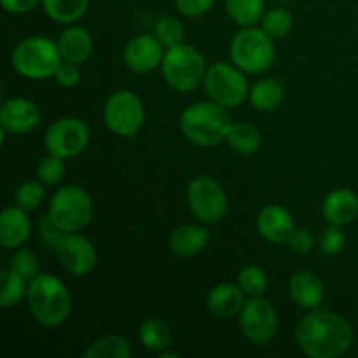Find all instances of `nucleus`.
<instances>
[{
	"instance_id": "obj_1",
	"label": "nucleus",
	"mask_w": 358,
	"mask_h": 358,
	"mask_svg": "<svg viewBox=\"0 0 358 358\" xmlns=\"http://www.w3.org/2000/svg\"><path fill=\"white\" fill-rule=\"evenodd\" d=\"M353 329L341 315L329 310H311L301 318L296 331L301 352L310 358H338L353 345Z\"/></svg>"
},
{
	"instance_id": "obj_2",
	"label": "nucleus",
	"mask_w": 358,
	"mask_h": 358,
	"mask_svg": "<svg viewBox=\"0 0 358 358\" xmlns=\"http://www.w3.org/2000/svg\"><path fill=\"white\" fill-rule=\"evenodd\" d=\"M28 310L35 322L45 327L65 324L72 311V297L65 283L55 275L41 273L28 283Z\"/></svg>"
},
{
	"instance_id": "obj_3",
	"label": "nucleus",
	"mask_w": 358,
	"mask_h": 358,
	"mask_svg": "<svg viewBox=\"0 0 358 358\" xmlns=\"http://www.w3.org/2000/svg\"><path fill=\"white\" fill-rule=\"evenodd\" d=\"M231 115L226 107L215 101H199L182 112L180 129L189 142L201 147H212L226 140Z\"/></svg>"
},
{
	"instance_id": "obj_4",
	"label": "nucleus",
	"mask_w": 358,
	"mask_h": 358,
	"mask_svg": "<svg viewBox=\"0 0 358 358\" xmlns=\"http://www.w3.org/2000/svg\"><path fill=\"white\" fill-rule=\"evenodd\" d=\"M63 62L58 44L48 37H28L14 48L10 55L13 69L27 79L55 77L56 69Z\"/></svg>"
},
{
	"instance_id": "obj_5",
	"label": "nucleus",
	"mask_w": 358,
	"mask_h": 358,
	"mask_svg": "<svg viewBox=\"0 0 358 358\" xmlns=\"http://www.w3.org/2000/svg\"><path fill=\"white\" fill-rule=\"evenodd\" d=\"M161 70L168 86L180 93H189L205 80L208 69L201 52L182 42L173 48H168L161 63Z\"/></svg>"
},
{
	"instance_id": "obj_6",
	"label": "nucleus",
	"mask_w": 358,
	"mask_h": 358,
	"mask_svg": "<svg viewBox=\"0 0 358 358\" xmlns=\"http://www.w3.org/2000/svg\"><path fill=\"white\" fill-rule=\"evenodd\" d=\"M229 55L240 70L261 73L275 62V44L262 28L243 27L231 41Z\"/></svg>"
},
{
	"instance_id": "obj_7",
	"label": "nucleus",
	"mask_w": 358,
	"mask_h": 358,
	"mask_svg": "<svg viewBox=\"0 0 358 358\" xmlns=\"http://www.w3.org/2000/svg\"><path fill=\"white\" fill-rule=\"evenodd\" d=\"M48 215L63 233H79L93 219L91 196L79 185H65L52 194Z\"/></svg>"
},
{
	"instance_id": "obj_8",
	"label": "nucleus",
	"mask_w": 358,
	"mask_h": 358,
	"mask_svg": "<svg viewBox=\"0 0 358 358\" xmlns=\"http://www.w3.org/2000/svg\"><path fill=\"white\" fill-rule=\"evenodd\" d=\"M203 84L210 100L226 108L238 107L248 100L250 94V86L245 79L243 70L238 69L234 63L229 65V63L217 62L210 65Z\"/></svg>"
},
{
	"instance_id": "obj_9",
	"label": "nucleus",
	"mask_w": 358,
	"mask_h": 358,
	"mask_svg": "<svg viewBox=\"0 0 358 358\" xmlns=\"http://www.w3.org/2000/svg\"><path fill=\"white\" fill-rule=\"evenodd\" d=\"M145 110L143 103L133 91L121 90L108 96L103 107V121L117 136L131 138L142 129Z\"/></svg>"
},
{
	"instance_id": "obj_10",
	"label": "nucleus",
	"mask_w": 358,
	"mask_h": 358,
	"mask_svg": "<svg viewBox=\"0 0 358 358\" xmlns=\"http://www.w3.org/2000/svg\"><path fill=\"white\" fill-rule=\"evenodd\" d=\"M187 201L192 215L201 224L212 226L227 213V196L222 185L212 177H196L187 187Z\"/></svg>"
},
{
	"instance_id": "obj_11",
	"label": "nucleus",
	"mask_w": 358,
	"mask_h": 358,
	"mask_svg": "<svg viewBox=\"0 0 358 358\" xmlns=\"http://www.w3.org/2000/svg\"><path fill=\"white\" fill-rule=\"evenodd\" d=\"M241 332L250 345L264 346L278 331V315L273 304L262 296L250 297L240 313Z\"/></svg>"
},
{
	"instance_id": "obj_12",
	"label": "nucleus",
	"mask_w": 358,
	"mask_h": 358,
	"mask_svg": "<svg viewBox=\"0 0 358 358\" xmlns=\"http://www.w3.org/2000/svg\"><path fill=\"white\" fill-rule=\"evenodd\" d=\"M90 143V128L79 117H62L45 131V149L62 159L79 156Z\"/></svg>"
},
{
	"instance_id": "obj_13",
	"label": "nucleus",
	"mask_w": 358,
	"mask_h": 358,
	"mask_svg": "<svg viewBox=\"0 0 358 358\" xmlns=\"http://www.w3.org/2000/svg\"><path fill=\"white\" fill-rule=\"evenodd\" d=\"M55 252L62 268L70 275L84 276L96 268V250L93 243L80 234L66 233Z\"/></svg>"
},
{
	"instance_id": "obj_14",
	"label": "nucleus",
	"mask_w": 358,
	"mask_h": 358,
	"mask_svg": "<svg viewBox=\"0 0 358 358\" xmlns=\"http://www.w3.org/2000/svg\"><path fill=\"white\" fill-rule=\"evenodd\" d=\"M164 45L154 35L133 37L124 48V63L129 70L147 73L161 66L164 58Z\"/></svg>"
},
{
	"instance_id": "obj_15",
	"label": "nucleus",
	"mask_w": 358,
	"mask_h": 358,
	"mask_svg": "<svg viewBox=\"0 0 358 358\" xmlns=\"http://www.w3.org/2000/svg\"><path fill=\"white\" fill-rule=\"evenodd\" d=\"M41 108L28 98H10L0 108V126L3 131L23 135L41 122Z\"/></svg>"
},
{
	"instance_id": "obj_16",
	"label": "nucleus",
	"mask_w": 358,
	"mask_h": 358,
	"mask_svg": "<svg viewBox=\"0 0 358 358\" xmlns=\"http://www.w3.org/2000/svg\"><path fill=\"white\" fill-rule=\"evenodd\" d=\"M257 231L264 240L271 243H287L296 231L292 215L280 205H268L259 212Z\"/></svg>"
},
{
	"instance_id": "obj_17",
	"label": "nucleus",
	"mask_w": 358,
	"mask_h": 358,
	"mask_svg": "<svg viewBox=\"0 0 358 358\" xmlns=\"http://www.w3.org/2000/svg\"><path fill=\"white\" fill-rule=\"evenodd\" d=\"M245 296L247 294L241 290L238 283H219L206 296V308H208L213 317L229 320V318H234L236 315L241 313L245 303H247Z\"/></svg>"
},
{
	"instance_id": "obj_18",
	"label": "nucleus",
	"mask_w": 358,
	"mask_h": 358,
	"mask_svg": "<svg viewBox=\"0 0 358 358\" xmlns=\"http://www.w3.org/2000/svg\"><path fill=\"white\" fill-rule=\"evenodd\" d=\"M322 213L331 226H346L353 222L358 215V196L352 189H334L325 196Z\"/></svg>"
},
{
	"instance_id": "obj_19",
	"label": "nucleus",
	"mask_w": 358,
	"mask_h": 358,
	"mask_svg": "<svg viewBox=\"0 0 358 358\" xmlns=\"http://www.w3.org/2000/svg\"><path fill=\"white\" fill-rule=\"evenodd\" d=\"M31 234V222L27 210L9 206L0 215V245L7 250L23 247Z\"/></svg>"
},
{
	"instance_id": "obj_20",
	"label": "nucleus",
	"mask_w": 358,
	"mask_h": 358,
	"mask_svg": "<svg viewBox=\"0 0 358 358\" xmlns=\"http://www.w3.org/2000/svg\"><path fill=\"white\" fill-rule=\"evenodd\" d=\"M289 294L297 306L304 310H317L325 297V285L311 271H299L290 278Z\"/></svg>"
},
{
	"instance_id": "obj_21",
	"label": "nucleus",
	"mask_w": 358,
	"mask_h": 358,
	"mask_svg": "<svg viewBox=\"0 0 358 358\" xmlns=\"http://www.w3.org/2000/svg\"><path fill=\"white\" fill-rule=\"evenodd\" d=\"M58 48L62 52V58L65 62L80 63L86 62L93 51V38L90 31L83 27H69L63 30V34L58 38Z\"/></svg>"
},
{
	"instance_id": "obj_22",
	"label": "nucleus",
	"mask_w": 358,
	"mask_h": 358,
	"mask_svg": "<svg viewBox=\"0 0 358 358\" xmlns=\"http://www.w3.org/2000/svg\"><path fill=\"white\" fill-rule=\"evenodd\" d=\"M210 233L206 227L196 224H185L177 227L170 236V248L178 257H192L206 247Z\"/></svg>"
},
{
	"instance_id": "obj_23",
	"label": "nucleus",
	"mask_w": 358,
	"mask_h": 358,
	"mask_svg": "<svg viewBox=\"0 0 358 358\" xmlns=\"http://www.w3.org/2000/svg\"><path fill=\"white\" fill-rule=\"evenodd\" d=\"M252 107L261 112H271L285 100V86L276 79H261L252 86L248 94Z\"/></svg>"
},
{
	"instance_id": "obj_24",
	"label": "nucleus",
	"mask_w": 358,
	"mask_h": 358,
	"mask_svg": "<svg viewBox=\"0 0 358 358\" xmlns=\"http://www.w3.org/2000/svg\"><path fill=\"white\" fill-rule=\"evenodd\" d=\"M226 142L231 147V150L248 156V154L257 152L259 147H261V133L255 126L248 124V122H233L229 131H227Z\"/></svg>"
},
{
	"instance_id": "obj_25",
	"label": "nucleus",
	"mask_w": 358,
	"mask_h": 358,
	"mask_svg": "<svg viewBox=\"0 0 358 358\" xmlns=\"http://www.w3.org/2000/svg\"><path fill=\"white\" fill-rule=\"evenodd\" d=\"M227 16L238 27H255L264 17V0H226Z\"/></svg>"
},
{
	"instance_id": "obj_26",
	"label": "nucleus",
	"mask_w": 358,
	"mask_h": 358,
	"mask_svg": "<svg viewBox=\"0 0 358 358\" xmlns=\"http://www.w3.org/2000/svg\"><path fill=\"white\" fill-rule=\"evenodd\" d=\"M48 16L56 23H76L87 10L90 0H42Z\"/></svg>"
},
{
	"instance_id": "obj_27",
	"label": "nucleus",
	"mask_w": 358,
	"mask_h": 358,
	"mask_svg": "<svg viewBox=\"0 0 358 358\" xmlns=\"http://www.w3.org/2000/svg\"><path fill=\"white\" fill-rule=\"evenodd\" d=\"M0 283H2L0 285V306L13 308L27 296V283L30 282L17 271L7 268L0 273Z\"/></svg>"
},
{
	"instance_id": "obj_28",
	"label": "nucleus",
	"mask_w": 358,
	"mask_h": 358,
	"mask_svg": "<svg viewBox=\"0 0 358 358\" xmlns=\"http://www.w3.org/2000/svg\"><path fill=\"white\" fill-rule=\"evenodd\" d=\"M140 341L150 352H163L171 343V331L159 318H149L140 325Z\"/></svg>"
},
{
	"instance_id": "obj_29",
	"label": "nucleus",
	"mask_w": 358,
	"mask_h": 358,
	"mask_svg": "<svg viewBox=\"0 0 358 358\" xmlns=\"http://www.w3.org/2000/svg\"><path fill=\"white\" fill-rule=\"evenodd\" d=\"M133 355L131 345L121 336H105L96 339L84 352L86 358H129Z\"/></svg>"
},
{
	"instance_id": "obj_30",
	"label": "nucleus",
	"mask_w": 358,
	"mask_h": 358,
	"mask_svg": "<svg viewBox=\"0 0 358 358\" xmlns=\"http://www.w3.org/2000/svg\"><path fill=\"white\" fill-rule=\"evenodd\" d=\"M292 14L287 9H271L264 14L261 20V28L275 41V38H283L292 28Z\"/></svg>"
},
{
	"instance_id": "obj_31",
	"label": "nucleus",
	"mask_w": 358,
	"mask_h": 358,
	"mask_svg": "<svg viewBox=\"0 0 358 358\" xmlns=\"http://www.w3.org/2000/svg\"><path fill=\"white\" fill-rule=\"evenodd\" d=\"M238 285L248 297L264 296L268 289V276L259 266H245L238 275Z\"/></svg>"
},
{
	"instance_id": "obj_32",
	"label": "nucleus",
	"mask_w": 358,
	"mask_h": 358,
	"mask_svg": "<svg viewBox=\"0 0 358 358\" xmlns=\"http://www.w3.org/2000/svg\"><path fill=\"white\" fill-rule=\"evenodd\" d=\"M154 34L159 38L161 44L164 48H173V45H178L184 42V24L180 23V20L175 16H163L156 23V28H154Z\"/></svg>"
},
{
	"instance_id": "obj_33",
	"label": "nucleus",
	"mask_w": 358,
	"mask_h": 358,
	"mask_svg": "<svg viewBox=\"0 0 358 358\" xmlns=\"http://www.w3.org/2000/svg\"><path fill=\"white\" fill-rule=\"evenodd\" d=\"M9 268L20 273L21 276H24L28 282H31V280H35L41 275L37 255H35L30 248H17V250L14 252L13 257H10Z\"/></svg>"
},
{
	"instance_id": "obj_34",
	"label": "nucleus",
	"mask_w": 358,
	"mask_h": 358,
	"mask_svg": "<svg viewBox=\"0 0 358 358\" xmlns=\"http://www.w3.org/2000/svg\"><path fill=\"white\" fill-rule=\"evenodd\" d=\"M14 199H16V205L20 208L27 210H35L44 199V185H42L41 180H27L17 187L16 194H14Z\"/></svg>"
},
{
	"instance_id": "obj_35",
	"label": "nucleus",
	"mask_w": 358,
	"mask_h": 358,
	"mask_svg": "<svg viewBox=\"0 0 358 358\" xmlns=\"http://www.w3.org/2000/svg\"><path fill=\"white\" fill-rule=\"evenodd\" d=\"M65 177V164L63 159L58 156H49L42 157L37 164V178L44 185H56L63 180Z\"/></svg>"
},
{
	"instance_id": "obj_36",
	"label": "nucleus",
	"mask_w": 358,
	"mask_h": 358,
	"mask_svg": "<svg viewBox=\"0 0 358 358\" xmlns=\"http://www.w3.org/2000/svg\"><path fill=\"white\" fill-rule=\"evenodd\" d=\"M346 245V236L339 226H329L318 240V248L325 255H338L341 254Z\"/></svg>"
},
{
	"instance_id": "obj_37",
	"label": "nucleus",
	"mask_w": 358,
	"mask_h": 358,
	"mask_svg": "<svg viewBox=\"0 0 358 358\" xmlns=\"http://www.w3.org/2000/svg\"><path fill=\"white\" fill-rule=\"evenodd\" d=\"M37 231H38V240H41L45 247L51 248V250H56V248H58V245L62 243L63 236L66 234L63 233V231L59 229L51 219H49V215L41 217V219L37 220Z\"/></svg>"
},
{
	"instance_id": "obj_38",
	"label": "nucleus",
	"mask_w": 358,
	"mask_h": 358,
	"mask_svg": "<svg viewBox=\"0 0 358 358\" xmlns=\"http://www.w3.org/2000/svg\"><path fill=\"white\" fill-rule=\"evenodd\" d=\"M175 6L182 16L199 17L212 10V7L215 6V0H175Z\"/></svg>"
},
{
	"instance_id": "obj_39",
	"label": "nucleus",
	"mask_w": 358,
	"mask_h": 358,
	"mask_svg": "<svg viewBox=\"0 0 358 358\" xmlns=\"http://www.w3.org/2000/svg\"><path fill=\"white\" fill-rule=\"evenodd\" d=\"M55 79H56V83L63 87L77 86L80 80L79 66H77L76 63H70V62H65V59H63V62L59 63L58 69H56Z\"/></svg>"
},
{
	"instance_id": "obj_40",
	"label": "nucleus",
	"mask_w": 358,
	"mask_h": 358,
	"mask_svg": "<svg viewBox=\"0 0 358 358\" xmlns=\"http://www.w3.org/2000/svg\"><path fill=\"white\" fill-rule=\"evenodd\" d=\"M287 245L290 247V250L296 252V254H310L315 247V238L313 234L308 229H297L292 233L290 240L287 241Z\"/></svg>"
},
{
	"instance_id": "obj_41",
	"label": "nucleus",
	"mask_w": 358,
	"mask_h": 358,
	"mask_svg": "<svg viewBox=\"0 0 358 358\" xmlns=\"http://www.w3.org/2000/svg\"><path fill=\"white\" fill-rule=\"evenodd\" d=\"M2 7L10 14H24L30 13L31 9H35L41 0H0Z\"/></svg>"
},
{
	"instance_id": "obj_42",
	"label": "nucleus",
	"mask_w": 358,
	"mask_h": 358,
	"mask_svg": "<svg viewBox=\"0 0 358 358\" xmlns=\"http://www.w3.org/2000/svg\"><path fill=\"white\" fill-rule=\"evenodd\" d=\"M180 355L178 353H173V352H161L159 353V358H178Z\"/></svg>"
},
{
	"instance_id": "obj_43",
	"label": "nucleus",
	"mask_w": 358,
	"mask_h": 358,
	"mask_svg": "<svg viewBox=\"0 0 358 358\" xmlns=\"http://www.w3.org/2000/svg\"><path fill=\"white\" fill-rule=\"evenodd\" d=\"M276 2H289V0H276Z\"/></svg>"
}]
</instances>
